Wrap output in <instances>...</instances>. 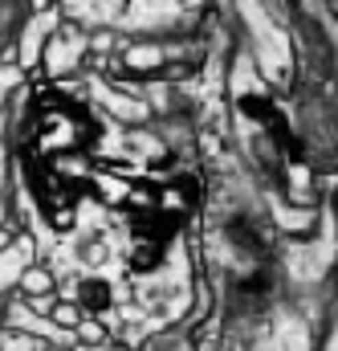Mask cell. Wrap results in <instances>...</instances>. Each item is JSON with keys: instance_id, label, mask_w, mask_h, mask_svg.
Segmentation results:
<instances>
[{"instance_id": "1", "label": "cell", "mask_w": 338, "mask_h": 351, "mask_svg": "<svg viewBox=\"0 0 338 351\" xmlns=\"http://www.w3.org/2000/svg\"><path fill=\"white\" fill-rule=\"evenodd\" d=\"M16 25H21V0H0V53L12 45Z\"/></svg>"}]
</instances>
